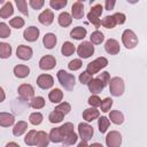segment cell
<instances>
[{
    "label": "cell",
    "instance_id": "16",
    "mask_svg": "<svg viewBox=\"0 0 147 147\" xmlns=\"http://www.w3.org/2000/svg\"><path fill=\"white\" fill-rule=\"evenodd\" d=\"M38 21L42 24V25H51L54 21V14L51 9H45L44 11H41L38 16Z\"/></svg>",
    "mask_w": 147,
    "mask_h": 147
},
{
    "label": "cell",
    "instance_id": "50",
    "mask_svg": "<svg viewBox=\"0 0 147 147\" xmlns=\"http://www.w3.org/2000/svg\"><path fill=\"white\" fill-rule=\"evenodd\" d=\"M91 79H92V75L87 74L86 71H83V72L79 75V82H80L82 84H88Z\"/></svg>",
    "mask_w": 147,
    "mask_h": 147
},
{
    "label": "cell",
    "instance_id": "1",
    "mask_svg": "<svg viewBox=\"0 0 147 147\" xmlns=\"http://www.w3.org/2000/svg\"><path fill=\"white\" fill-rule=\"evenodd\" d=\"M57 79L60 82V84L67 90V91H71L75 86V76L72 74H69L65 70H59L57 71Z\"/></svg>",
    "mask_w": 147,
    "mask_h": 147
},
{
    "label": "cell",
    "instance_id": "18",
    "mask_svg": "<svg viewBox=\"0 0 147 147\" xmlns=\"http://www.w3.org/2000/svg\"><path fill=\"white\" fill-rule=\"evenodd\" d=\"M84 16V5L82 1H76L74 2L72 7H71V17L76 18V20H80Z\"/></svg>",
    "mask_w": 147,
    "mask_h": 147
},
{
    "label": "cell",
    "instance_id": "24",
    "mask_svg": "<svg viewBox=\"0 0 147 147\" xmlns=\"http://www.w3.org/2000/svg\"><path fill=\"white\" fill-rule=\"evenodd\" d=\"M48 99L53 103H60L63 99V92L60 88H53L48 93Z\"/></svg>",
    "mask_w": 147,
    "mask_h": 147
},
{
    "label": "cell",
    "instance_id": "7",
    "mask_svg": "<svg viewBox=\"0 0 147 147\" xmlns=\"http://www.w3.org/2000/svg\"><path fill=\"white\" fill-rule=\"evenodd\" d=\"M93 133H94V130L90 124H87V123H79L78 124V134H79L82 140L88 141L90 139H92Z\"/></svg>",
    "mask_w": 147,
    "mask_h": 147
},
{
    "label": "cell",
    "instance_id": "5",
    "mask_svg": "<svg viewBox=\"0 0 147 147\" xmlns=\"http://www.w3.org/2000/svg\"><path fill=\"white\" fill-rule=\"evenodd\" d=\"M102 9H103V7H102L100 3H96V5H94V6L91 8L90 13L87 14L88 22L92 23L95 28H99V26L101 25V21H100L99 17H100L101 14H102Z\"/></svg>",
    "mask_w": 147,
    "mask_h": 147
},
{
    "label": "cell",
    "instance_id": "34",
    "mask_svg": "<svg viewBox=\"0 0 147 147\" xmlns=\"http://www.w3.org/2000/svg\"><path fill=\"white\" fill-rule=\"evenodd\" d=\"M101 25H102L103 28H106V29H114L117 24H116V22H115V18L113 17V15H108V16H106V17L102 18Z\"/></svg>",
    "mask_w": 147,
    "mask_h": 147
},
{
    "label": "cell",
    "instance_id": "47",
    "mask_svg": "<svg viewBox=\"0 0 147 147\" xmlns=\"http://www.w3.org/2000/svg\"><path fill=\"white\" fill-rule=\"evenodd\" d=\"M77 139H78V136H77L75 132H72V133L69 134L62 142H63L64 145H67V146H70V145H74V144L77 141Z\"/></svg>",
    "mask_w": 147,
    "mask_h": 147
},
{
    "label": "cell",
    "instance_id": "43",
    "mask_svg": "<svg viewBox=\"0 0 147 147\" xmlns=\"http://www.w3.org/2000/svg\"><path fill=\"white\" fill-rule=\"evenodd\" d=\"M16 6L18 8V10L25 15V16H29V11H28V3L25 0H16Z\"/></svg>",
    "mask_w": 147,
    "mask_h": 147
},
{
    "label": "cell",
    "instance_id": "32",
    "mask_svg": "<svg viewBox=\"0 0 147 147\" xmlns=\"http://www.w3.org/2000/svg\"><path fill=\"white\" fill-rule=\"evenodd\" d=\"M11 55V46L7 42H0V59H8Z\"/></svg>",
    "mask_w": 147,
    "mask_h": 147
},
{
    "label": "cell",
    "instance_id": "29",
    "mask_svg": "<svg viewBox=\"0 0 147 147\" xmlns=\"http://www.w3.org/2000/svg\"><path fill=\"white\" fill-rule=\"evenodd\" d=\"M109 118L116 125H121L124 122V115L119 110H111L109 113Z\"/></svg>",
    "mask_w": 147,
    "mask_h": 147
},
{
    "label": "cell",
    "instance_id": "55",
    "mask_svg": "<svg viewBox=\"0 0 147 147\" xmlns=\"http://www.w3.org/2000/svg\"><path fill=\"white\" fill-rule=\"evenodd\" d=\"M77 147H88V145H87V141H84V140H82L79 144H78V146Z\"/></svg>",
    "mask_w": 147,
    "mask_h": 147
},
{
    "label": "cell",
    "instance_id": "52",
    "mask_svg": "<svg viewBox=\"0 0 147 147\" xmlns=\"http://www.w3.org/2000/svg\"><path fill=\"white\" fill-rule=\"evenodd\" d=\"M115 3H116L115 0H106V1H105V8H106L107 10H111V9H114Z\"/></svg>",
    "mask_w": 147,
    "mask_h": 147
},
{
    "label": "cell",
    "instance_id": "25",
    "mask_svg": "<svg viewBox=\"0 0 147 147\" xmlns=\"http://www.w3.org/2000/svg\"><path fill=\"white\" fill-rule=\"evenodd\" d=\"M14 13V8H13V3L10 1H7L3 3V6L0 8V17L1 18H8L9 16H11Z\"/></svg>",
    "mask_w": 147,
    "mask_h": 147
},
{
    "label": "cell",
    "instance_id": "8",
    "mask_svg": "<svg viewBox=\"0 0 147 147\" xmlns=\"http://www.w3.org/2000/svg\"><path fill=\"white\" fill-rule=\"evenodd\" d=\"M18 95L24 101H30L34 95V90L30 84H22L17 88Z\"/></svg>",
    "mask_w": 147,
    "mask_h": 147
},
{
    "label": "cell",
    "instance_id": "48",
    "mask_svg": "<svg viewBox=\"0 0 147 147\" xmlns=\"http://www.w3.org/2000/svg\"><path fill=\"white\" fill-rule=\"evenodd\" d=\"M113 17L115 18L116 24H119V25L124 24L125 21H126V16H125V14H123V13H115V14L113 15Z\"/></svg>",
    "mask_w": 147,
    "mask_h": 147
},
{
    "label": "cell",
    "instance_id": "21",
    "mask_svg": "<svg viewBox=\"0 0 147 147\" xmlns=\"http://www.w3.org/2000/svg\"><path fill=\"white\" fill-rule=\"evenodd\" d=\"M14 75L17 78H25L30 75V68L24 64H17L14 67Z\"/></svg>",
    "mask_w": 147,
    "mask_h": 147
},
{
    "label": "cell",
    "instance_id": "9",
    "mask_svg": "<svg viewBox=\"0 0 147 147\" xmlns=\"http://www.w3.org/2000/svg\"><path fill=\"white\" fill-rule=\"evenodd\" d=\"M122 144V136L118 131H110L106 137V145L108 147H119Z\"/></svg>",
    "mask_w": 147,
    "mask_h": 147
},
{
    "label": "cell",
    "instance_id": "38",
    "mask_svg": "<svg viewBox=\"0 0 147 147\" xmlns=\"http://www.w3.org/2000/svg\"><path fill=\"white\" fill-rule=\"evenodd\" d=\"M55 110L60 111L62 115L65 116L67 114L70 113V110H71V106H70V103H68V102H60V103L55 107Z\"/></svg>",
    "mask_w": 147,
    "mask_h": 147
},
{
    "label": "cell",
    "instance_id": "37",
    "mask_svg": "<svg viewBox=\"0 0 147 147\" xmlns=\"http://www.w3.org/2000/svg\"><path fill=\"white\" fill-rule=\"evenodd\" d=\"M63 117H64V115H62L60 111H57V110H55V109H54V110L49 114L48 119H49V122H51V123L55 124V123H60V122H62Z\"/></svg>",
    "mask_w": 147,
    "mask_h": 147
},
{
    "label": "cell",
    "instance_id": "51",
    "mask_svg": "<svg viewBox=\"0 0 147 147\" xmlns=\"http://www.w3.org/2000/svg\"><path fill=\"white\" fill-rule=\"evenodd\" d=\"M98 78L105 84V86L109 83V80H110V75H109V72H107V71H103V72H101L99 76H98Z\"/></svg>",
    "mask_w": 147,
    "mask_h": 147
},
{
    "label": "cell",
    "instance_id": "17",
    "mask_svg": "<svg viewBox=\"0 0 147 147\" xmlns=\"http://www.w3.org/2000/svg\"><path fill=\"white\" fill-rule=\"evenodd\" d=\"M87 86H88L90 92H92L94 95L98 94V93H100V92H102V90L105 88V84L98 77L96 78H92L90 80V83L87 84Z\"/></svg>",
    "mask_w": 147,
    "mask_h": 147
},
{
    "label": "cell",
    "instance_id": "11",
    "mask_svg": "<svg viewBox=\"0 0 147 147\" xmlns=\"http://www.w3.org/2000/svg\"><path fill=\"white\" fill-rule=\"evenodd\" d=\"M16 55L18 59L23 60V61H28L32 57L33 55V51L30 46H25V45H20L16 49Z\"/></svg>",
    "mask_w": 147,
    "mask_h": 147
},
{
    "label": "cell",
    "instance_id": "6",
    "mask_svg": "<svg viewBox=\"0 0 147 147\" xmlns=\"http://www.w3.org/2000/svg\"><path fill=\"white\" fill-rule=\"evenodd\" d=\"M77 54L82 59H88L94 54V46L90 41H83L77 47Z\"/></svg>",
    "mask_w": 147,
    "mask_h": 147
},
{
    "label": "cell",
    "instance_id": "15",
    "mask_svg": "<svg viewBox=\"0 0 147 147\" xmlns=\"http://www.w3.org/2000/svg\"><path fill=\"white\" fill-rule=\"evenodd\" d=\"M105 51L110 55H116L119 53L121 47L116 39H108L105 42Z\"/></svg>",
    "mask_w": 147,
    "mask_h": 147
},
{
    "label": "cell",
    "instance_id": "23",
    "mask_svg": "<svg viewBox=\"0 0 147 147\" xmlns=\"http://www.w3.org/2000/svg\"><path fill=\"white\" fill-rule=\"evenodd\" d=\"M99 115H100L99 110H98L96 108H93V107L87 108V109H85V110L83 111V118H84L86 122H92V121H94L95 118L99 117Z\"/></svg>",
    "mask_w": 147,
    "mask_h": 147
},
{
    "label": "cell",
    "instance_id": "13",
    "mask_svg": "<svg viewBox=\"0 0 147 147\" xmlns=\"http://www.w3.org/2000/svg\"><path fill=\"white\" fill-rule=\"evenodd\" d=\"M64 137L65 136H64V131H63L62 126L52 129L48 134L49 141H52V142H62L64 140Z\"/></svg>",
    "mask_w": 147,
    "mask_h": 147
},
{
    "label": "cell",
    "instance_id": "20",
    "mask_svg": "<svg viewBox=\"0 0 147 147\" xmlns=\"http://www.w3.org/2000/svg\"><path fill=\"white\" fill-rule=\"evenodd\" d=\"M56 41H57L56 36L54 33H52V32L46 33L44 36V38H42V44H44L45 48H47V49H52L56 45Z\"/></svg>",
    "mask_w": 147,
    "mask_h": 147
},
{
    "label": "cell",
    "instance_id": "57",
    "mask_svg": "<svg viewBox=\"0 0 147 147\" xmlns=\"http://www.w3.org/2000/svg\"><path fill=\"white\" fill-rule=\"evenodd\" d=\"M0 3H3V1H2V0H0Z\"/></svg>",
    "mask_w": 147,
    "mask_h": 147
},
{
    "label": "cell",
    "instance_id": "22",
    "mask_svg": "<svg viewBox=\"0 0 147 147\" xmlns=\"http://www.w3.org/2000/svg\"><path fill=\"white\" fill-rule=\"evenodd\" d=\"M14 122H15L14 115H11L9 113H0V126L8 127V126L13 125Z\"/></svg>",
    "mask_w": 147,
    "mask_h": 147
},
{
    "label": "cell",
    "instance_id": "19",
    "mask_svg": "<svg viewBox=\"0 0 147 147\" xmlns=\"http://www.w3.org/2000/svg\"><path fill=\"white\" fill-rule=\"evenodd\" d=\"M48 144H49L48 134L45 131H37L34 146H37V147H47Z\"/></svg>",
    "mask_w": 147,
    "mask_h": 147
},
{
    "label": "cell",
    "instance_id": "33",
    "mask_svg": "<svg viewBox=\"0 0 147 147\" xmlns=\"http://www.w3.org/2000/svg\"><path fill=\"white\" fill-rule=\"evenodd\" d=\"M30 106L33 109H41L45 107V99L42 96H33L30 100Z\"/></svg>",
    "mask_w": 147,
    "mask_h": 147
},
{
    "label": "cell",
    "instance_id": "3",
    "mask_svg": "<svg viewBox=\"0 0 147 147\" xmlns=\"http://www.w3.org/2000/svg\"><path fill=\"white\" fill-rule=\"evenodd\" d=\"M109 91L114 96H121L124 93V80L121 77H113L109 80Z\"/></svg>",
    "mask_w": 147,
    "mask_h": 147
},
{
    "label": "cell",
    "instance_id": "28",
    "mask_svg": "<svg viewBox=\"0 0 147 147\" xmlns=\"http://www.w3.org/2000/svg\"><path fill=\"white\" fill-rule=\"evenodd\" d=\"M57 21H59V24H60L61 26L67 28V26H69V25L71 24V22H72V17H71V15H70L69 13L63 11V13H61V14L59 15Z\"/></svg>",
    "mask_w": 147,
    "mask_h": 147
},
{
    "label": "cell",
    "instance_id": "42",
    "mask_svg": "<svg viewBox=\"0 0 147 147\" xmlns=\"http://www.w3.org/2000/svg\"><path fill=\"white\" fill-rule=\"evenodd\" d=\"M68 1L67 0H51L49 1V6L55 9V10H59V9H62L67 6Z\"/></svg>",
    "mask_w": 147,
    "mask_h": 147
},
{
    "label": "cell",
    "instance_id": "44",
    "mask_svg": "<svg viewBox=\"0 0 147 147\" xmlns=\"http://www.w3.org/2000/svg\"><path fill=\"white\" fill-rule=\"evenodd\" d=\"M10 36V28L5 22L0 23V38H8Z\"/></svg>",
    "mask_w": 147,
    "mask_h": 147
},
{
    "label": "cell",
    "instance_id": "12",
    "mask_svg": "<svg viewBox=\"0 0 147 147\" xmlns=\"http://www.w3.org/2000/svg\"><path fill=\"white\" fill-rule=\"evenodd\" d=\"M56 65V60L53 55H45L39 61V68L41 70H52Z\"/></svg>",
    "mask_w": 147,
    "mask_h": 147
},
{
    "label": "cell",
    "instance_id": "41",
    "mask_svg": "<svg viewBox=\"0 0 147 147\" xmlns=\"http://www.w3.org/2000/svg\"><path fill=\"white\" fill-rule=\"evenodd\" d=\"M111 106H113V99L111 98H105L103 100H101V103H100L101 111H103V113L110 111Z\"/></svg>",
    "mask_w": 147,
    "mask_h": 147
},
{
    "label": "cell",
    "instance_id": "49",
    "mask_svg": "<svg viewBox=\"0 0 147 147\" xmlns=\"http://www.w3.org/2000/svg\"><path fill=\"white\" fill-rule=\"evenodd\" d=\"M29 3H30V6H31L33 9L38 10V9H41V8H42V6L45 5V1H44V0H30Z\"/></svg>",
    "mask_w": 147,
    "mask_h": 147
},
{
    "label": "cell",
    "instance_id": "27",
    "mask_svg": "<svg viewBox=\"0 0 147 147\" xmlns=\"http://www.w3.org/2000/svg\"><path fill=\"white\" fill-rule=\"evenodd\" d=\"M26 130H28V123L24 122V121H20V122H17V123L15 124V126H14V129H13V134H14L15 137H20V136H22Z\"/></svg>",
    "mask_w": 147,
    "mask_h": 147
},
{
    "label": "cell",
    "instance_id": "14",
    "mask_svg": "<svg viewBox=\"0 0 147 147\" xmlns=\"http://www.w3.org/2000/svg\"><path fill=\"white\" fill-rule=\"evenodd\" d=\"M39 29L37 28V26H29V28H26L25 30H24V32H23V37H24V39L25 40H28V41H30V42H33V41H36L37 39H38V37H39Z\"/></svg>",
    "mask_w": 147,
    "mask_h": 147
},
{
    "label": "cell",
    "instance_id": "39",
    "mask_svg": "<svg viewBox=\"0 0 147 147\" xmlns=\"http://www.w3.org/2000/svg\"><path fill=\"white\" fill-rule=\"evenodd\" d=\"M36 134H37V131L36 130H30L25 138H24V142L29 146H34V142H36Z\"/></svg>",
    "mask_w": 147,
    "mask_h": 147
},
{
    "label": "cell",
    "instance_id": "35",
    "mask_svg": "<svg viewBox=\"0 0 147 147\" xmlns=\"http://www.w3.org/2000/svg\"><path fill=\"white\" fill-rule=\"evenodd\" d=\"M109 125H110V121H109L106 116H101V117L98 119V126H99V131H100L101 133H105V132L108 130Z\"/></svg>",
    "mask_w": 147,
    "mask_h": 147
},
{
    "label": "cell",
    "instance_id": "2",
    "mask_svg": "<svg viewBox=\"0 0 147 147\" xmlns=\"http://www.w3.org/2000/svg\"><path fill=\"white\" fill-rule=\"evenodd\" d=\"M107 64H108V60H107L106 57H103V56H100V57L93 60L92 62H90V63L87 64L85 71H86L87 74H90V75L93 76L94 74H98L101 69L106 68Z\"/></svg>",
    "mask_w": 147,
    "mask_h": 147
},
{
    "label": "cell",
    "instance_id": "31",
    "mask_svg": "<svg viewBox=\"0 0 147 147\" xmlns=\"http://www.w3.org/2000/svg\"><path fill=\"white\" fill-rule=\"evenodd\" d=\"M103 39H105L103 33L101 31H99V30H95L94 32L91 33V37H90V40L91 41L90 42L92 45H100L103 41Z\"/></svg>",
    "mask_w": 147,
    "mask_h": 147
},
{
    "label": "cell",
    "instance_id": "45",
    "mask_svg": "<svg viewBox=\"0 0 147 147\" xmlns=\"http://www.w3.org/2000/svg\"><path fill=\"white\" fill-rule=\"evenodd\" d=\"M82 65H83V62H82L80 59H74L72 61L69 62L68 68H69V70H71V71H76V70L80 69Z\"/></svg>",
    "mask_w": 147,
    "mask_h": 147
},
{
    "label": "cell",
    "instance_id": "4",
    "mask_svg": "<svg viewBox=\"0 0 147 147\" xmlns=\"http://www.w3.org/2000/svg\"><path fill=\"white\" fill-rule=\"evenodd\" d=\"M122 41H123V45L127 49H132L138 45V37L132 30L126 29L122 33Z\"/></svg>",
    "mask_w": 147,
    "mask_h": 147
},
{
    "label": "cell",
    "instance_id": "30",
    "mask_svg": "<svg viewBox=\"0 0 147 147\" xmlns=\"http://www.w3.org/2000/svg\"><path fill=\"white\" fill-rule=\"evenodd\" d=\"M75 51H76V47H75V45H74L72 42H70V41H64L63 45H62V47H61V52H62V54H63L64 56H70V55H72V54L75 53Z\"/></svg>",
    "mask_w": 147,
    "mask_h": 147
},
{
    "label": "cell",
    "instance_id": "10",
    "mask_svg": "<svg viewBox=\"0 0 147 147\" xmlns=\"http://www.w3.org/2000/svg\"><path fill=\"white\" fill-rule=\"evenodd\" d=\"M37 85L42 90H48L54 85V79L48 74H41L37 78Z\"/></svg>",
    "mask_w": 147,
    "mask_h": 147
},
{
    "label": "cell",
    "instance_id": "53",
    "mask_svg": "<svg viewBox=\"0 0 147 147\" xmlns=\"http://www.w3.org/2000/svg\"><path fill=\"white\" fill-rule=\"evenodd\" d=\"M5 99H6V93H5L3 88H2L1 86H0V102L5 101Z\"/></svg>",
    "mask_w": 147,
    "mask_h": 147
},
{
    "label": "cell",
    "instance_id": "54",
    "mask_svg": "<svg viewBox=\"0 0 147 147\" xmlns=\"http://www.w3.org/2000/svg\"><path fill=\"white\" fill-rule=\"evenodd\" d=\"M6 147H20V145L16 144V142H14V141H11V142H8L6 145Z\"/></svg>",
    "mask_w": 147,
    "mask_h": 147
},
{
    "label": "cell",
    "instance_id": "46",
    "mask_svg": "<svg viewBox=\"0 0 147 147\" xmlns=\"http://www.w3.org/2000/svg\"><path fill=\"white\" fill-rule=\"evenodd\" d=\"M88 105L93 108H96V107H100V103H101V99L98 96V95H91L88 98Z\"/></svg>",
    "mask_w": 147,
    "mask_h": 147
},
{
    "label": "cell",
    "instance_id": "36",
    "mask_svg": "<svg viewBox=\"0 0 147 147\" xmlns=\"http://www.w3.org/2000/svg\"><path fill=\"white\" fill-rule=\"evenodd\" d=\"M44 119V116L39 111H36V113H32L30 116H29V121L32 125H39Z\"/></svg>",
    "mask_w": 147,
    "mask_h": 147
},
{
    "label": "cell",
    "instance_id": "40",
    "mask_svg": "<svg viewBox=\"0 0 147 147\" xmlns=\"http://www.w3.org/2000/svg\"><path fill=\"white\" fill-rule=\"evenodd\" d=\"M24 24H25L24 20L22 17H20V16H16V17H14V18H11L9 21V25L11 28H15V29H21V28L24 26Z\"/></svg>",
    "mask_w": 147,
    "mask_h": 147
},
{
    "label": "cell",
    "instance_id": "56",
    "mask_svg": "<svg viewBox=\"0 0 147 147\" xmlns=\"http://www.w3.org/2000/svg\"><path fill=\"white\" fill-rule=\"evenodd\" d=\"M88 147H103L101 144H99V142H94V144H92V145H90Z\"/></svg>",
    "mask_w": 147,
    "mask_h": 147
},
{
    "label": "cell",
    "instance_id": "26",
    "mask_svg": "<svg viewBox=\"0 0 147 147\" xmlns=\"http://www.w3.org/2000/svg\"><path fill=\"white\" fill-rule=\"evenodd\" d=\"M86 33H87V31H86L85 28H83V26H76V28H74L70 31V37L74 38V39H77V40H82V39L85 38Z\"/></svg>",
    "mask_w": 147,
    "mask_h": 147
}]
</instances>
